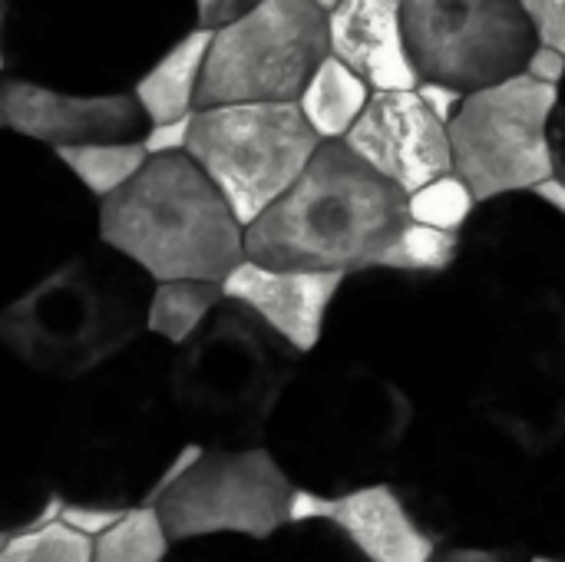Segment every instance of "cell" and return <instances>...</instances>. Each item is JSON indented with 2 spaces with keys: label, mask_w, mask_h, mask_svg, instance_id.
Instances as JSON below:
<instances>
[{
  "label": "cell",
  "mask_w": 565,
  "mask_h": 562,
  "mask_svg": "<svg viewBox=\"0 0 565 562\" xmlns=\"http://www.w3.org/2000/svg\"><path fill=\"white\" fill-rule=\"evenodd\" d=\"M344 278L348 275L338 272H295L242 262L222 282V291L228 301L248 308L291 351L308 358L324 341V325Z\"/></svg>",
  "instance_id": "18"
},
{
  "label": "cell",
  "mask_w": 565,
  "mask_h": 562,
  "mask_svg": "<svg viewBox=\"0 0 565 562\" xmlns=\"http://www.w3.org/2000/svg\"><path fill=\"white\" fill-rule=\"evenodd\" d=\"M324 523L367 562H427L437 550L434 537L414 520L391 480L324 497Z\"/></svg>",
  "instance_id": "20"
},
{
  "label": "cell",
  "mask_w": 565,
  "mask_h": 562,
  "mask_svg": "<svg viewBox=\"0 0 565 562\" xmlns=\"http://www.w3.org/2000/svg\"><path fill=\"white\" fill-rule=\"evenodd\" d=\"M530 195H533L536 202H543L550 212L565 215V182L559 179V176H550V179L536 182V185L530 189Z\"/></svg>",
  "instance_id": "37"
},
{
  "label": "cell",
  "mask_w": 565,
  "mask_h": 562,
  "mask_svg": "<svg viewBox=\"0 0 565 562\" xmlns=\"http://www.w3.org/2000/svg\"><path fill=\"white\" fill-rule=\"evenodd\" d=\"M473 212H477V199L454 172H447L407 195V222H417V225H427L437 232L460 235V229L470 222Z\"/></svg>",
  "instance_id": "28"
},
{
  "label": "cell",
  "mask_w": 565,
  "mask_h": 562,
  "mask_svg": "<svg viewBox=\"0 0 565 562\" xmlns=\"http://www.w3.org/2000/svg\"><path fill=\"white\" fill-rule=\"evenodd\" d=\"M189 123H192V113L182 116V119H169V123H152L146 126L142 132V149L149 159L156 156H172V152H185V142H189Z\"/></svg>",
  "instance_id": "32"
},
{
  "label": "cell",
  "mask_w": 565,
  "mask_h": 562,
  "mask_svg": "<svg viewBox=\"0 0 565 562\" xmlns=\"http://www.w3.org/2000/svg\"><path fill=\"white\" fill-rule=\"evenodd\" d=\"M222 298H225V291L215 282L152 285L149 308H146V335L166 348H179L222 305Z\"/></svg>",
  "instance_id": "23"
},
{
  "label": "cell",
  "mask_w": 565,
  "mask_h": 562,
  "mask_svg": "<svg viewBox=\"0 0 565 562\" xmlns=\"http://www.w3.org/2000/svg\"><path fill=\"white\" fill-rule=\"evenodd\" d=\"M318 146L295 103H238L192 109L185 156L248 229L291 189Z\"/></svg>",
  "instance_id": "8"
},
{
  "label": "cell",
  "mask_w": 565,
  "mask_h": 562,
  "mask_svg": "<svg viewBox=\"0 0 565 562\" xmlns=\"http://www.w3.org/2000/svg\"><path fill=\"white\" fill-rule=\"evenodd\" d=\"M328 56V17L308 0H262L212 30L195 109L295 103Z\"/></svg>",
  "instance_id": "10"
},
{
  "label": "cell",
  "mask_w": 565,
  "mask_h": 562,
  "mask_svg": "<svg viewBox=\"0 0 565 562\" xmlns=\"http://www.w3.org/2000/svg\"><path fill=\"white\" fill-rule=\"evenodd\" d=\"M311 7H318L321 13H328V10H334L338 7V0H308Z\"/></svg>",
  "instance_id": "38"
},
{
  "label": "cell",
  "mask_w": 565,
  "mask_h": 562,
  "mask_svg": "<svg viewBox=\"0 0 565 562\" xmlns=\"http://www.w3.org/2000/svg\"><path fill=\"white\" fill-rule=\"evenodd\" d=\"M371 99V89L361 76H354L334 56H324L318 70L308 76L305 89L298 93L295 106L318 142H341L348 129L358 123Z\"/></svg>",
  "instance_id": "22"
},
{
  "label": "cell",
  "mask_w": 565,
  "mask_h": 562,
  "mask_svg": "<svg viewBox=\"0 0 565 562\" xmlns=\"http://www.w3.org/2000/svg\"><path fill=\"white\" fill-rule=\"evenodd\" d=\"M50 152L73 176V182L89 199H96V202H103L113 192H119L149 159L139 139H126V142H79V146H60V149H50Z\"/></svg>",
  "instance_id": "24"
},
{
  "label": "cell",
  "mask_w": 565,
  "mask_h": 562,
  "mask_svg": "<svg viewBox=\"0 0 565 562\" xmlns=\"http://www.w3.org/2000/svg\"><path fill=\"white\" fill-rule=\"evenodd\" d=\"M328 17V56L344 63L371 93H407L420 79L407 60L401 0H338Z\"/></svg>",
  "instance_id": "19"
},
{
  "label": "cell",
  "mask_w": 565,
  "mask_h": 562,
  "mask_svg": "<svg viewBox=\"0 0 565 562\" xmlns=\"http://www.w3.org/2000/svg\"><path fill=\"white\" fill-rule=\"evenodd\" d=\"M169 550L156 507H132L93 540V562H166Z\"/></svg>",
  "instance_id": "26"
},
{
  "label": "cell",
  "mask_w": 565,
  "mask_h": 562,
  "mask_svg": "<svg viewBox=\"0 0 565 562\" xmlns=\"http://www.w3.org/2000/svg\"><path fill=\"white\" fill-rule=\"evenodd\" d=\"M536 454L507 424L463 401L414 431L394 490L437 547H513L536 513Z\"/></svg>",
  "instance_id": "3"
},
{
  "label": "cell",
  "mask_w": 565,
  "mask_h": 562,
  "mask_svg": "<svg viewBox=\"0 0 565 562\" xmlns=\"http://www.w3.org/2000/svg\"><path fill=\"white\" fill-rule=\"evenodd\" d=\"M526 562H563L559 556H550V553H530Z\"/></svg>",
  "instance_id": "39"
},
{
  "label": "cell",
  "mask_w": 565,
  "mask_h": 562,
  "mask_svg": "<svg viewBox=\"0 0 565 562\" xmlns=\"http://www.w3.org/2000/svg\"><path fill=\"white\" fill-rule=\"evenodd\" d=\"M245 229L185 156H156L109 199L96 202V242L132 262L152 285H222L245 262Z\"/></svg>",
  "instance_id": "6"
},
{
  "label": "cell",
  "mask_w": 565,
  "mask_h": 562,
  "mask_svg": "<svg viewBox=\"0 0 565 562\" xmlns=\"http://www.w3.org/2000/svg\"><path fill=\"white\" fill-rule=\"evenodd\" d=\"M427 562H526L516 547H437Z\"/></svg>",
  "instance_id": "34"
},
{
  "label": "cell",
  "mask_w": 565,
  "mask_h": 562,
  "mask_svg": "<svg viewBox=\"0 0 565 562\" xmlns=\"http://www.w3.org/2000/svg\"><path fill=\"white\" fill-rule=\"evenodd\" d=\"M3 70H7V53H3V40H0V76H3Z\"/></svg>",
  "instance_id": "41"
},
{
  "label": "cell",
  "mask_w": 565,
  "mask_h": 562,
  "mask_svg": "<svg viewBox=\"0 0 565 562\" xmlns=\"http://www.w3.org/2000/svg\"><path fill=\"white\" fill-rule=\"evenodd\" d=\"M523 73H526L530 79L543 83V86H556V89H559V79H563V73H565V53L536 43V50L530 53V60H526Z\"/></svg>",
  "instance_id": "36"
},
{
  "label": "cell",
  "mask_w": 565,
  "mask_h": 562,
  "mask_svg": "<svg viewBox=\"0 0 565 562\" xmlns=\"http://www.w3.org/2000/svg\"><path fill=\"white\" fill-rule=\"evenodd\" d=\"M563 215L530 192L480 202L460 229V288L497 321L563 305Z\"/></svg>",
  "instance_id": "9"
},
{
  "label": "cell",
  "mask_w": 565,
  "mask_h": 562,
  "mask_svg": "<svg viewBox=\"0 0 565 562\" xmlns=\"http://www.w3.org/2000/svg\"><path fill=\"white\" fill-rule=\"evenodd\" d=\"M10 3H13V0H0V26H3V20H7V10H10Z\"/></svg>",
  "instance_id": "40"
},
{
  "label": "cell",
  "mask_w": 565,
  "mask_h": 562,
  "mask_svg": "<svg viewBox=\"0 0 565 562\" xmlns=\"http://www.w3.org/2000/svg\"><path fill=\"white\" fill-rule=\"evenodd\" d=\"M401 26L417 79L460 93L520 76L536 50L516 0H401Z\"/></svg>",
  "instance_id": "12"
},
{
  "label": "cell",
  "mask_w": 565,
  "mask_h": 562,
  "mask_svg": "<svg viewBox=\"0 0 565 562\" xmlns=\"http://www.w3.org/2000/svg\"><path fill=\"white\" fill-rule=\"evenodd\" d=\"M76 189L53 152L30 156L26 169L0 152V308L89 245Z\"/></svg>",
  "instance_id": "14"
},
{
  "label": "cell",
  "mask_w": 565,
  "mask_h": 562,
  "mask_svg": "<svg viewBox=\"0 0 565 562\" xmlns=\"http://www.w3.org/2000/svg\"><path fill=\"white\" fill-rule=\"evenodd\" d=\"M182 444L169 394V348L149 335L50 391L46 484L60 503L142 507Z\"/></svg>",
  "instance_id": "1"
},
{
  "label": "cell",
  "mask_w": 565,
  "mask_h": 562,
  "mask_svg": "<svg viewBox=\"0 0 565 562\" xmlns=\"http://www.w3.org/2000/svg\"><path fill=\"white\" fill-rule=\"evenodd\" d=\"M341 142L404 195L450 172L447 126L430 116L414 89L371 93L364 113Z\"/></svg>",
  "instance_id": "17"
},
{
  "label": "cell",
  "mask_w": 565,
  "mask_h": 562,
  "mask_svg": "<svg viewBox=\"0 0 565 562\" xmlns=\"http://www.w3.org/2000/svg\"><path fill=\"white\" fill-rule=\"evenodd\" d=\"M414 93L420 96V103L430 109V116H434L440 126H447V123L457 116V109H460V103H463V96H467V93H460V89H454V86H444V83H420Z\"/></svg>",
  "instance_id": "35"
},
{
  "label": "cell",
  "mask_w": 565,
  "mask_h": 562,
  "mask_svg": "<svg viewBox=\"0 0 565 562\" xmlns=\"http://www.w3.org/2000/svg\"><path fill=\"white\" fill-rule=\"evenodd\" d=\"M50 391L0 348V533L7 537L53 523L63 507L46 484Z\"/></svg>",
  "instance_id": "15"
},
{
  "label": "cell",
  "mask_w": 565,
  "mask_h": 562,
  "mask_svg": "<svg viewBox=\"0 0 565 562\" xmlns=\"http://www.w3.org/2000/svg\"><path fill=\"white\" fill-rule=\"evenodd\" d=\"M516 3H520L533 36H536V43L565 53V0H516Z\"/></svg>",
  "instance_id": "30"
},
{
  "label": "cell",
  "mask_w": 565,
  "mask_h": 562,
  "mask_svg": "<svg viewBox=\"0 0 565 562\" xmlns=\"http://www.w3.org/2000/svg\"><path fill=\"white\" fill-rule=\"evenodd\" d=\"M258 550L262 562H367L331 523H285Z\"/></svg>",
  "instance_id": "27"
},
{
  "label": "cell",
  "mask_w": 565,
  "mask_h": 562,
  "mask_svg": "<svg viewBox=\"0 0 565 562\" xmlns=\"http://www.w3.org/2000/svg\"><path fill=\"white\" fill-rule=\"evenodd\" d=\"M149 295L132 262L89 242L0 308V348L43 384H70L146 338Z\"/></svg>",
  "instance_id": "4"
},
{
  "label": "cell",
  "mask_w": 565,
  "mask_h": 562,
  "mask_svg": "<svg viewBox=\"0 0 565 562\" xmlns=\"http://www.w3.org/2000/svg\"><path fill=\"white\" fill-rule=\"evenodd\" d=\"M126 510H116V507H89V503H63L56 520L70 530H76L79 537L86 540H96L103 537Z\"/></svg>",
  "instance_id": "31"
},
{
  "label": "cell",
  "mask_w": 565,
  "mask_h": 562,
  "mask_svg": "<svg viewBox=\"0 0 565 562\" xmlns=\"http://www.w3.org/2000/svg\"><path fill=\"white\" fill-rule=\"evenodd\" d=\"M559 109V89L526 73L467 93L447 123L450 172L480 202L530 192L536 182L559 176L546 126Z\"/></svg>",
  "instance_id": "11"
},
{
  "label": "cell",
  "mask_w": 565,
  "mask_h": 562,
  "mask_svg": "<svg viewBox=\"0 0 565 562\" xmlns=\"http://www.w3.org/2000/svg\"><path fill=\"white\" fill-rule=\"evenodd\" d=\"M146 116L129 93H73L26 76H0V132L60 149L142 139Z\"/></svg>",
  "instance_id": "16"
},
{
  "label": "cell",
  "mask_w": 565,
  "mask_h": 562,
  "mask_svg": "<svg viewBox=\"0 0 565 562\" xmlns=\"http://www.w3.org/2000/svg\"><path fill=\"white\" fill-rule=\"evenodd\" d=\"M291 490L295 484L265 447L202 450L152 507L172 547L209 537L265 543L288 523Z\"/></svg>",
  "instance_id": "13"
},
{
  "label": "cell",
  "mask_w": 565,
  "mask_h": 562,
  "mask_svg": "<svg viewBox=\"0 0 565 562\" xmlns=\"http://www.w3.org/2000/svg\"><path fill=\"white\" fill-rule=\"evenodd\" d=\"M262 0H192L195 10V26L202 30H218L232 20H238L242 13H248L252 7H258Z\"/></svg>",
  "instance_id": "33"
},
{
  "label": "cell",
  "mask_w": 565,
  "mask_h": 562,
  "mask_svg": "<svg viewBox=\"0 0 565 562\" xmlns=\"http://www.w3.org/2000/svg\"><path fill=\"white\" fill-rule=\"evenodd\" d=\"M209 40H212V30H202V26L185 30L132 83L129 96L136 99L149 126L182 119L195 109V89H199L205 53H209Z\"/></svg>",
  "instance_id": "21"
},
{
  "label": "cell",
  "mask_w": 565,
  "mask_h": 562,
  "mask_svg": "<svg viewBox=\"0 0 565 562\" xmlns=\"http://www.w3.org/2000/svg\"><path fill=\"white\" fill-rule=\"evenodd\" d=\"M0 562H93V540L53 520L36 530L13 533L0 550Z\"/></svg>",
  "instance_id": "29"
},
{
  "label": "cell",
  "mask_w": 565,
  "mask_h": 562,
  "mask_svg": "<svg viewBox=\"0 0 565 562\" xmlns=\"http://www.w3.org/2000/svg\"><path fill=\"white\" fill-rule=\"evenodd\" d=\"M420 404L374 368L328 354L301 358L262 447L285 477L311 494L341 497L394 477Z\"/></svg>",
  "instance_id": "2"
},
{
  "label": "cell",
  "mask_w": 565,
  "mask_h": 562,
  "mask_svg": "<svg viewBox=\"0 0 565 562\" xmlns=\"http://www.w3.org/2000/svg\"><path fill=\"white\" fill-rule=\"evenodd\" d=\"M460 255V235L437 232L417 222H407L397 238L377 255L371 272H394V275H417V278H440L450 275Z\"/></svg>",
  "instance_id": "25"
},
{
  "label": "cell",
  "mask_w": 565,
  "mask_h": 562,
  "mask_svg": "<svg viewBox=\"0 0 565 562\" xmlns=\"http://www.w3.org/2000/svg\"><path fill=\"white\" fill-rule=\"evenodd\" d=\"M407 225V195L344 142H321L291 189L245 229V262L295 272H371Z\"/></svg>",
  "instance_id": "5"
},
{
  "label": "cell",
  "mask_w": 565,
  "mask_h": 562,
  "mask_svg": "<svg viewBox=\"0 0 565 562\" xmlns=\"http://www.w3.org/2000/svg\"><path fill=\"white\" fill-rule=\"evenodd\" d=\"M298 364V351L222 298L189 341L169 348V394L185 441L202 450L262 447Z\"/></svg>",
  "instance_id": "7"
}]
</instances>
